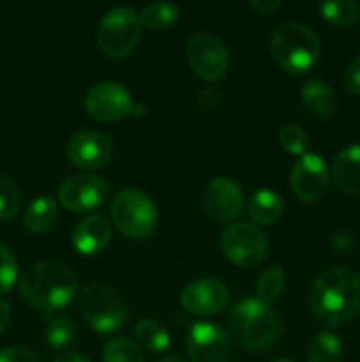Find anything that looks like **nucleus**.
Masks as SVG:
<instances>
[{
  "mask_svg": "<svg viewBox=\"0 0 360 362\" xmlns=\"http://www.w3.org/2000/svg\"><path fill=\"white\" fill-rule=\"evenodd\" d=\"M309 306L330 325L352 320L360 311V274L348 267L327 269L311 288Z\"/></svg>",
  "mask_w": 360,
  "mask_h": 362,
  "instance_id": "nucleus-1",
  "label": "nucleus"
},
{
  "mask_svg": "<svg viewBox=\"0 0 360 362\" xmlns=\"http://www.w3.org/2000/svg\"><path fill=\"white\" fill-rule=\"evenodd\" d=\"M20 292L30 306L52 313L62 310L76 296V276L60 262H37L21 276Z\"/></svg>",
  "mask_w": 360,
  "mask_h": 362,
  "instance_id": "nucleus-2",
  "label": "nucleus"
},
{
  "mask_svg": "<svg viewBox=\"0 0 360 362\" xmlns=\"http://www.w3.org/2000/svg\"><path fill=\"white\" fill-rule=\"evenodd\" d=\"M320 39L309 27L286 21L275 27L270 37V53L279 67L292 74H306L320 60Z\"/></svg>",
  "mask_w": 360,
  "mask_h": 362,
  "instance_id": "nucleus-3",
  "label": "nucleus"
},
{
  "mask_svg": "<svg viewBox=\"0 0 360 362\" xmlns=\"http://www.w3.org/2000/svg\"><path fill=\"white\" fill-rule=\"evenodd\" d=\"M228 325L240 345L254 352L268 349L281 331L277 313L267 303L251 297L233 308Z\"/></svg>",
  "mask_w": 360,
  "mask_h": 362,
  "instance_id": "nucleus-4",
  "label": "nucleus"
},
{
  "mask_svg": "<svg viewBox=\"0 0 360 362\" xmlns=\"http://www.w3.org/2000/svg\"><path fill=\"white\" fill-rule=\"evenodd\" d=\"M80 306L90 327L101 334L116 331L126 322L122 297L106 283L92 281L85 285L80 296Z\"/></svg>",
  "mask_w": 360,
  "mask_h": 362,
  "instance_id": "nucleus-5",
  "label": "nucleus"
},
{
  "mask_svg": "<svg viewBox=\"0 0 360 362\" xmlns=\"http://www.w3.org/2000/svg\"><path fill=\"white\" fill-rule=\"evenodd\" d=\"M141 32L140 14L126 6L113 7L97 28V45L109 59H124L138 45Z\"/></svg>",
  "mask_w": 360,
  "mask_h": 362,
  "instance_id": "nucleus-6",
  "label": "nucleus"
},
{
  "mask_svg": "<svg viewBox=\"0 0 360 362\" xmlns=\"http://www.w3.org/2000/svg\"><path fill=\"white\" fill-rule=\"evenodd\" d=\"M112 219L116 228L131 239H147L157 221V211L150 198L138 189H124L113 198Z\"/></svg>",
  "mask_w": 360,
  "mask_h": 362,
  "instance_id": "nucleus-7",
  "label": "nucleus"
},
{
  "mask_svg": "<svg viewBox=\"0 0 360 362\" xmlns=\"http://www.w3.org/2000/svg\"><path fill=\"white\" fill-rule=\"evenodd\" d=\"M187 60L194 73L208 81L219 80L226 74L229 55L224 42L210 32H196L187 42Z\"/></svg>",
  "mask_w": 360,
  "mask_h": 362,
  "instance_id": "nucleus-8",
  "label": "nucleus"
},
{
  "mask_svg": "<svg viewBox=\"0 0 360 362\" xmlns=\"http://www.w3.org/2000/svg\"><path fill=\"white\" fill-rule=\"evenodd\" d=\"M221 247L228 260L242 269H251L263 262L267 255V239L256 226L236 223L224 230Z\"/></svg>",
  "mask_w": 360,
  "mask_h": 362,
  "instance_id": "nucleus-9",
  "label": "nucleus"
},
{
  "mask_svg": "<svg viewBox=\"0 0 360 362\" xmlns=\"http://www.w3.org/2000/svg\"><path fill=\"white\" fill-rule=\"evenodd\" d=\"M109 194L104 179L92 173H78L64 180L59 187L60 204L71 212H90L101 207Z\"/></svg>",
  "mask_w": 360,
  "mask_h": 362,
  "instance_id": "nucleus-10",
  "label": "nucleus"
},
{
  "mask_svg": "<svg viewBox=\"0 0 360 362\" xmlns=\"http://www.w3.org/2000/svg\"><path fill=\"white\" fill-rule=\"evenodd\" d=\"M85 106L90 117L101 122H116L131 115L134 101L127 88L116 81H99L88 88Z\"/></svg>",
  "mask_w": 360,
  "mask_h": 362,
  "instance_id": "nucleus-11",
  "label": "nucleus"
},
{
  "mask_svg": "<svg viewBox=\"0 0 360 362\" xmlns=\"http://www.w3.org/2000/svg\"><path fill=\"white\" fill-rule=\"evenodd\" d=\"M330 182V172L318 154H302L293 165L289 184L302 202H314L321 198Z\"/></svg>",
  "mask_w": 360,
  "mask_h": 362,
  "instance_id": "nucleus-12",
  "label": "nucleus"
},
{
  "mask_svg": "<svg viewBox=\"0 0 360 362\" xmlns=\"http://www.w3.org/2000/svg\"><path fill=\"white\" fill-rule=\"evenodd\" d=\"M187 352L193 362H226L232 352V341L219 325L198 322L187 336Z\"/></svg>",
  "mask_w": 360,
  "mask_h": 362,
  "instance_id": "nucleus-13",
  "label": "nucleus"
},
{
  "mask_svg": "<svg viewBox=\"0 0 360 362\" xmlns=\"http://www.w3.org/2000/svg\"><path fill=\"white\" fill-rule=\"evenodd\" d=\"M228 300L229 292L224 283L212 278L191 281L180 293V303L184 310L193 315H200V317L219 313L224 310Z\"/></svg>",
  "mask_w": 360,
  "mask_h": 362,
  "instance_id": "nucleus-14",
  "label": "nucleus"
},
{
  "mask_svg": "<svg viewBox=\"0 0 360 362\" xmlns=\"http://www.w3.org/2000/svg\"><path fill=\"white\" fill-rule=\"evenodd\" d=\"M67 159L81 170H95L109 161L113 145L109 136L97 131H81L67 144Z\"/></svg>",
  "mask_w": 360,
  "mask_h": 362,
  "instance_id": "nucleus-15",
  "label": "nucleus"
},
{
  "mask_svg": "<svg viewBox=\"0 0 360 362\" xmlns=\"http://www.w3.org/2000/svg\"><path fill=\"white\" fill-rule=\"evenodd\" d=\"M244 193L239 184L226 177L208 182L203 191V209L214 221H229L242 212Z\"/></svg>",
  "mask_w": 360,
  "mask_h": 362,
  "instance_id": "nucleus-16",
  "label": "nucleus"
},
{
  "mask_svg": "<svg viewBox=\"0 0 360 362\" xmlns=\"http://www.w3.org/2000/svg\"><path fill=\"white\" fill-rule=\"evenodd\" d=\"M112 240V226L106 218L99 214L87 216L76 225L73 232V244L78 253L90 255L104 250Z\"/></svg>",
  "mask_w": 360,
  "mask_h": 362,
  "instance_id": "nucleus-17",
  "label": "nucleus"
},
{
  "mask_svg": "<svg viewBox=\"0 0 360 362\" xmlns=\"http://www.w3.org/2000/svg\"><path fill=\"white\" fill-rule=\"evenodd\" d=\"M332 177L341 191L360 194V144L341 151L332 165Z\"/></svg>",
  "mask_w": 360,
  "mask_h": 362,
  "instance_id": "nucleus-18",
  "label": "nucleus"
},
{
  "mask_svg": "<svg viewBox=\"0 0 360 362\" xmlns=\"http://www.w3.org/2000/svg\"><path fill=\"white\" fill-rule=\"evenodd\" d=\"M249 218L258 225H274L279 221L284 211L281 194H277L272 189H260L251 197L249 205Z\"/></svg>",
  "mask_w": 360,
  "mask_h": 362,
  "instance_id": "nucleus-19",
  "label": "nucleus"
},
{
  "mask_svg": "<svg viewBox=\"0 0 360 362\" xmlns=\"http://www.w3.org/2000/svg\"><path fill=\"white\" fill-rule=\"evenodd\" d=\"M304 108L316 117H330L335 108V95L330 85L321 80H309L300 92Z\"/></svg>",
  "mask_w": 360,
  "mask_h": 362,
  "instance_id": "nucleus-20",
  "label": "nucleus"
},
{
  "mask_svg": "<svg viewBox=\"0 0 360 362\" xmlns=\"http://www.w3.org/2000/svg\"><path fill=\"white\" fill-rule=\"evenodd\" d=\"M134 338H136V345L143 346L148 352H164L169 346V332L161 322L154 318H145L138 322L134 329Z\"/></svg>",
  "mask_w": 360,
  "mask_h": 362,
  "instance_id": "nucleus-21",
  "label": "nucleus"
},
{
  "mask_svg": "<svg viewBox=\"0 0 360 362\" xmlns=\"http://www.w3.org/2000/svg\"><path fill=\"white\" fill-rule=\"evenodd\" d=\"M56 219V204L52 197L48 194H42L37 197L30 205H28L27 212H25V226H27L30 232L41 233L46 232L49 226L53 225V221Z\"/></svg>",
  "mask_w": 360,
  "mask_h": 362,
  "instance_id": "nucleus-22",
  "label": "nucleus"
},
{
  "mask_svg": "<svg viewBox=\"0 0 360 362\" xmlns=\"http://www.w3.org/2000/svg\"><path fill=\"white\" fill-rule=\"evenodd\" d=\"M342 356V343L332 332H318L307 346L309 362H339Z\"/></svg>",
  "mask_w": 360,
  "mask_h": 362,
  "instance_id": "nucleus-23",
  "label": "nucleus"
},
{
  "mask_svg": "<svg viewBox=\"0 0 360 362\" xmlns=\"http://www.w3.org/2000/svg\"><path fill=\"white\" fill-rule=\"evenodd\" d=\"M318 11L328 23L337 27H348L360 18V6L353 0H328L318 4Z\"/></svg>",
  "mask_w": 360,
  "mask_h": 362,
  "instance_id": "nucleus-24",
  "label": "nucleus"
},
{
  "mask_svg": "<svg viewBox=\"0 0 360 362\" xmlns=\"http://www.w3.org/2000/svg\"><path fill=\"white\" fill-rule=\"evenodd\" d=\"M180 7L173 2H154L148 4L143 11L140 13L141 25L148 28H168L179 20Z\"/></svg>",
  "mask_w": 360,
  "mask_h": 362,
  "instance_id": "nucleus-25",
  "label": "nucleus"
},
{
  "mask_svg": "<svg viewBox=\"0 0 360 362\" xmlns=\"http://www.w3.org/2000/svg\"><path fill=\"white\" fill-rule=\"evenodd\" d=\"M286 283V274L281 267H268L267 271L261 272V276L258 278L256 283V293L258 299L263 300V303H270L275 297H279V293L282 292Z\"/></svg>",
  "mask_w": 360,
  "mask_h": 362,
  "instance_id": "nucleus-26",
  "label": "nucleus"
},
{
  "mask_svg": "<svg viewBox=\"0 0 360 362\" xmlns=\"http://www.w3.org/2000/svg\"><path fill=\"white\" fill-rule=\"evenodd\" d=\"M104 362H143L140 346L127 338L112 339L102 352Z\"/></svg>",
  "mask_w": 360,
  "mask_h": 362,
  "instance_id": "nucleus-27",
  "label": "nucleus"
},
{
  "mask_svg": "<svg viewBox=\"0 0 360 362\" xmlns=\"http://www.w3.org/2000/svg\"><path fill=\"white\" fill-rule=\"evenodd\" d=\"M21 207V191L13 179L0 175V221L16 216Z\"/></svg>",
  "mask_w": 360,
  "mask_h": 362,
  "instance_id": "nucleus-28",
  "label": "nucleus"
},
{
  "mask_svg": "<svg viewBox=\"0 0 360 362\" xmlns=\"http://www.w3.org/2000/svg\"><path fill=\"white\" fill-rule=\"evenodd\" d=\"M76 338V329L69 318L55 317L46 325V341L53 349H62V346L71 345Z\"/></svg>",
  "mask_w": 360,
  "mask_h": 362,
  "instance_id": "nucleus-29",
  "label": "nucleus"
},
{
  "mask_svg": "<svg viewBox=\"0 0 360 362\" xmlns=\"http://www.w3.org/2000/svg\"><path fill=\"white\" fill-rule=\"evenodd\" d=\"M18 279V262L9 247L0 244V296L13 290Z\"/></svg>",
  "mask_w": 360,
  "mask_h": 362,
  "instance_id": "nucleus-30",
  "label": "nucleus"
},
{
  "mask_svg": "<svg viewBox=\"0 0 360 362\" xmlns=\"http://www.w3.org/2000/svg\"><path fill=\"white\" fill-rule=\"evenodd\" d=\"M279 141L288 152L295 156H302L306 154L309 138H307V133L302 127L295 126V124H288V126L279 131Z\"/></svg>",
  "mask_w": 360,
  "mask_h": 362,
  "instance_id": "nucleus-31",
  "label": "nucleus"
},
{
  "mask_svg": "<svg viewBox=\"0 0 360 362\" xmlns=\"http://www.w3.org/2000/svg\"><path fill=\"white\" fill-rule=\"evenodd\" d=\"M0 362H41L32 350L21 349V346H11V349L0 350Z\"/></svg>",
  "mask_w": 360,
  "mask_h": 362,
  "instance_id": "nucleus-32",
  "label": "nucleus"
},
{
  "mask_svg": "<svg viewBox=\"0 0 360 362\" xmlns=\"http://www.w3.org/2000/svg\"><path fill=\"white\" fill-rule=\"evenodd\" d=\"M344 87L349 94L360 95V57H355L346 67Z\"/></svg>",
  "mask_w": 360,
  "mask_h": 362,
  "instance_id": "nucleus-33",
  "label": "nucleus"
},
{
  "mask_svg": "<svg viewBox=\"0 0 360 362\" xmlns=\"http://www.w3.org/2000/svg\"><path fill=\"white\" fill-rule=\"evenodd\" d=\"M353 240H352V233L348 232L346 228H337L334 233H332V246H334L335 251L339 253H344L352 247Z\"/></svg>",
  "mask_w": 360,
  "mask_h": 362,
  "instance_id": "nucleus-34",
  "label": "nucleus"
},
{
  "mask_svg": "<svg viewBox=\"0 0 360 362\" xmlns=\"http://www.w3.org/2000/svg\"><path fill=\"white\" fill-rule=\"evenodd\" d=\"M249 6L253 7L254 11H258V13L268 14L274 9H277V7L281 6V2H279V0H253Z\"/></svg>",
  "mask_w": 360,
  "mask_h": 362,
  "instance_id": "nucleus-35",
  "label": "nucleus"
},
{
  "mask_svg": "<svg viewBox=\"0 0 360 362\" xmlns=\"http://www.w3.org/2000/svg\"><path fill=\"white\" fill-rule=\"evenodd\" d=\"M11 320V306L6 300H0V332L6 329V325Z\"/></svg>",
  "mask_w": 360,
  "mask_h": 362,
  "instance_id": "nucleus-36",
  "label": "nucleus"
},
{
  "mask_svg": "<svg viewBox=\"0 0 360 362\" xmlns=\"http://www.w3.org/2000/svg\"><path fill=\"white\" fill-rule=\"evenodd\" d=\"M53 362H90L87 357L80 356V354H60Z\"/></svg>",
  "mask_w": 360,
  "mask_h": 362,
  "instance_id": "nucleus-37",
  "label": "nucleus"
},
{
  "mask_svg": "<svg viewBox=\"0 0 360 362\" xmlns=\"http://www.w3.org/2000/svg\"><path fill=\"white\" fill-rule=\"evenodd\" d=\"M157 362H186L182 359V357H176V356H168V357H162L161 361Z\"/></svg>",
  "mask_w": 360,
  "mask_h": 362,
  "instance_id": "nucleus-38",
  "label": "nucleus"
},
{
  "mask_svg": "<svg viewBox=\"0 0 360 362\" xmlns=\"http://www.w3.org/2000/svg\"><path fill=\"white\" fill-rule=\"evenodd\" d=\"M274 362H295V361L288 359V357H282V359H277V361H274Z\"/></svg>",
  "mask_w": 360,
  "mask_h": 362,
  "instance_id": "nucleus-39",
  "label": "nucleus"
}]
</instances>
